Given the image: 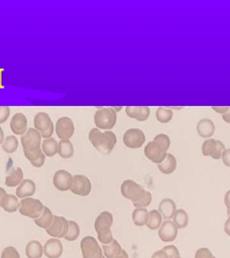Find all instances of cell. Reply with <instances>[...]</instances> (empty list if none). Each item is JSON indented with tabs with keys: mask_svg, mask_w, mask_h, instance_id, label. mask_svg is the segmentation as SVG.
I'll list each match as a JSON object with an SVG mask.
<instances>
[{
	"mask_svg": "<svg viewBox=\"0 0 230 258\" xmlns=\"http://www.w3.org/2000/svg\"><path fill=\"white\" fill-rule=\"evenodd\" d=\"M152 203V195L150 192L146 191L145 196L142 200H140L137 203H134L133 205L136 209H146Z\"/></svg>",
	"mask_w": 230,
	"mask_h": 258,
	"instance_id": "obj_37",
	"label": "cell"
},
{
	"mask_svg": "<svg viewBox=\"0 0 230 258\" xmlns=\"http://www.w3.org/2000/svg\"><path fill=\"white\" fill-rule=\"evenodd\" d=\"M195 258H215L212 255V253L210 249L207 248H201L198 249L197 252L195 254Z\"/></svg>",
	"mask_w": 230,
	"mask_h": 258,
	"instance_id": "obj_41",
	"label": "cell"
},
{
	"mask_svg": "<svg viewBox=\"0 0 230 258\" xmlns=\"http://www.w3.org/2000/svg\"><path fill=\"white\" fill-rule=\"evenodd\" d=\"M21 144L23 147V151H27V152L41 151V134L34 127L28 128L26 133L21 136Z\"/></svg>",
	"mask_w": 230,
	"mask_h": 258,
	"instance_id": "obj_7",
	"label": "cell"
},
{
	"mask_svg": "<svg viewBox=\"0 0 230 258\" xmlns=\"http://www.w3.org/2000/svg\"><path fill=\"white\" fill-rule=\"evenodd\" d=\"M70 190L72 193L79 197H87L92 191V182L87 176L75 175L73 176Z\"/></svg>",
	"mask_w": 230,
	"mask_h": 258,
	"instance_id": "obj_10",
	"label": "cell"
},
{
	"mask_svg": "<svg viewBox=\"0 0 230 258\" xmlns=\"http://www.w3.org/2000/svg\"><path fill=\"white\" fill-rule=\"evenodd\" d=\"M215 147H216V140L214 139H208L204 141V144L202 146V153L205 157L213 155L215 153Z\"/></svg>",
	"mask_w": 230,
	"mask_h": 258,
	"instance_id": "obj_36",
	"label": "cell"
},
{
	"mask_svg": "<svg viewBox=\"0 0 230 258\" xmlns=\"http://www.w3.org/2000/svg\"><path fill=\"white\" fill-rule=\"evenodd\" d=\"M121 193L123 197L130 200L132 203H137L145 196V188L133 180H125L121 185Z\"/></svg>",
	"mask_w": 230,
	"mask_h": 258,
	"instance_id": "obj_6",
	"label": "cell"
},
{
	"mask_svg": "<svg viewBox=\"0 0 230 258\" xmlns=\"http://www.w3.org/2000/svg\"><path fill=\"white\" fill-rule=\"evenodd\" d=\"M18 206L19 202L18 197L9 194H6L1 202V208L8 213H15L18 210Z\"/></svg>",
	"mask_w": 230,
	"mask_h": 258,
	"instance_id": "obj_27",
	"label": "cell"
},
{
	"mask_svg": "<svg viewBox=\"0 0 230 258\" xmlns=\"http://www.w3.org/2000/svg\"><path fill=\"white\" fill-rule=\"evenodd\" d=\"M174 116V112L169 108L159 107L156 110V119L160 123H168Z\"/></svg>",
	"mask_w": 230,
	"mask_h": 258,
	"instance_id": "obj_34",
	"label": "cell"
},
{
	"mask_svg": "<svg viewBox=\"0 0 230 258\" xmlns=\"http://www.w3.org/2000/svg\"><path fill=\"white\" fill-rule=\"evenodd\" d=\"M89 141L98 152L103 154H109L117 145L118 139L111 131L101 132L99 129L95 127L89 133Z\"/></svg>",
	"mask_w": 230,
	"mask_h": 258,
	"instance_id": "obj_1",
	"label": "cell"
},
{
	"mask_svg": "<svg viewBox=\"0 0 230 258\" xmlns=\"http://www.w3.org/2000/svg\"><path fill=\"white\" fill-rule=\"evenodd\" d=\"M74 123L71 118L63 116L55 124V132L60 140H70L74 136Z\"/></svg>",
	"mask_w": 230,
	"mask_h": 258,
	"instance_id": "obj_13",
	"label": "cell"
},
{
	"mask_svg": "<svg viewBox=\"0 0 230 258\" xmlns=\"http://www.w3.org/2000/svg\"><path fill=\"white\" fill-rule=\"evenodd\" d=\"M176 210H177L176 204L171 199L165 198V199H163L159 203V214H161V216L165 220H169L170 219H172Z\"/></svg>",
	"mask_w": 230,
	"mask_h": 258,
	"instance_id": "obj_21",
	"label": "cell"
},
{
	"mask_svg": "<svg viewBox=\"0 0 230 258\" xmlns=\"http://www.w3.org/2000/svg\"><path fill=\"white\" fill-rule=\"evenodd\" d=\"M25 254L28 258H41L43 255V247L39 241H30L25 247Z\"/></svg>",
	"mask_w": 230,
	"mask_h": 258,
	"instance_id": "obj_24",
	"label": "cell"
},
{
	"mask_svg": "<svg viewBox=\"0 0 230 258\" xmlns=\"http://www.w3.org/2000/svg\"><path fill=\"white\" fill-rule=\"evenodd\" d=\"M212 109L219 114H223L229 111V107H212Z\"/></svg>",
	"mask_w": 230,
	"mask_h": 258,
	"instance_id": "obj_47",
	"label": "cell"
},
{
	"mask_svg": "<svg viewBox=\"0 0 230 258\" xmlns=\"http://www.w3.org/2000/svg\"><path fill=\"white\" fill-rule=\"evenodd\" d=\"M53 216L54 215L52 214L50 209L47 208V207H44L43 211L40 215V217L35 220V224L39 227L46 230L53 222Z\"/></svg>",
	"mask_w": 230,
	"mask_h": 258,
	"instance_id": "obj_28",
	"label": "cell"
},
{
	"mask_svg": "<svg viewBox=\"0 0 230 258\" xmlns=\"http://www.w3.org/2000/svg\"><path fill=\"white\" fill-rule=\"evenodd\" d=\"M221 159L223 161V164L229 167L230 166V150L225 149L223 151V153H221Z\"/></svg>",
	"mask_w": 230,
	"mask_h": 258,
	"instance_id": "obj_45",
	"label": "cell"
},
{
	"mask_svg": "<svg viewBox=\"0 0 230 258\" xmlns=\"http://www.w3.org/2000/svg\"><path fill=\"white\" fill-rule=\"evenodd\" d=\"M102 258H105V257H104V256H103H103H102Z\"/></svg>",
	"mask_w": 230,
	"mask_h": 258,
	"instance_id": "obj_54",
	"label": "cell"
},
{
	"mask_svg": "<svg viewBox=\"0 0 230 258\" xmlns=\"http://www.w3.org/2000/svg\"><path fill=\"white\" fill-rule=\"evenodd\" d=\"M161 221H162V216L159 214V212L158 210H151L149 212V219L146 226H148V229L153 231L158 230L161 225Z\"/></svg>",
	"mask_w": 230,
	"mask_h": 258,
	"instance_id": "obj_32",
	"label": "cell"
},
{
	"mask_svg": "<svg viewBox=\"0 0 230 258\" xmlns=\"http://www.w3.org/2000/svg\"><path fill=\"white\" fill-rule=\"evenodd\" d=\"M115 258H129V255H128V253L125 251V250H122L121 253L118 255V256H116Z\"/></svg>",
	"mask_w": 230,
	"mask_h": 258,
	"instance_id": "obj_50",
	"label": "cell"
},
{
	"mask_svg": "<svg viewBox=\"0 0 230 258\" xmlns=\"http://www.w3.org/2000/svg\"><path fill=\"white\" fill-rule=\"evenodd\" d=\"M153 141L158 142L159 145H161L166 151H168L171 146V140L169 138L168 135H165V134H159V135H156Z\"/></svg>",
	"mask_w": 230,
	"mask_h": 258,
	"instance_id": "obj_38",
	"label": "cell"
},
{
	"mask_svg": "<svg viewBox=\"0 0 230 258\" xmlns=\"http://www.w3.org/2000/svg\"><path fill=\"white\" fill-rule=\"evenodd\" d=\"M68 225H69V227H68V232L63 238H65L66 240L70 241V242L75 241L77 238H79L80 234V226L74 220H69Z\"/></svg>",
	"mask_w": 230,
	"mask_h": 258,
	"instance_id": "obj_35",
	"label": "cell"
},
{
	"mask_svg": "<svg viewBox=\"0 0 230 258\" xmlns=\"http://www.w3.org/2000/svg\"><path fill=\"white\" fill-rule=\"evenodd\" d=\"M41 152L47 157H53L58 153V142L55 139H45L41 142Z\"/></svg>",
	"mask_w": 230,
	"mask_h": 258,
	"instance_id": "obj_26",
	"label": "cell"
},
{
	"mask_svg": "<svg viewBox=\"0 0 230 258\" xmlns=\"http://www.w3.org/2000/svg\"><path fill=\"white\" fill-rule=\"evenodd\" d=\"M177 226L171 220H165L160 226L159 230V237L160 240L165 243L174 242L178 236Z\"/></svg>",
	"mask_w": 230,
	"mask_h": 258,
	"instance_id": "obj_15",
	"label": "cell"
},
{
	"mask_svg": "<svg viewBox=\"0 0 230 258\" xmlns=\"http://www.w3.org/2000/svg\"><path fill=\"white\" fill-rule=\"evenodd\" d=\"M174 258H182V257H180V256H177V257H174Z\"/></svg>",
	"mask_w": 230,
	"mask_h": 258,
	"instance_id": "obj_53",
	"label": "cell"
},
{
	"mask_svg": "<svg viewBox=\"0 0 230 258\" xmlns=\"http://www.w3.org/2000/svg\"><path fill=\"white\" fill-rule=\"evenodd\" d=\"M152 258H170L169 257L168 254L165 252L164 249H160V250H157L156 252L153 253L152 255Z\"/></svg>",
	"mask_w": 230,
	"mask_h": 258,
	"instance_id": "obj_46",
	"label": "cell"
},
{
	"mask_svg": "<svg viewBox=\"0 0 230 258\" xmlns=\"http://www.w3.org/2000/svg\"><path fill=\"white\" fill-rule=\"evenodd\" d=\"M225 150V146L221 141H216V147H215V153H213L211 158L213 159H220L221 157V153H223Z\"/></svg>",
	"mask_w": 230,
	"mask_h": 258,
	"instance_id": "obj_40",
	"label": "cell"
},
{
	"mask_svg": "<svg viewBox=\"0 0 230 258\" xmlns=\"http://www.w3.org/2000/svg\"><path fill=\"white\" fill-rule=\"evenodd\" d=\"M34 128L41 134V138L49 139L52 137L54 126L50 116L45 112H38L34 117Z\"/></svg>",
	"mask_w": 230,
	"mask_h": 258,
	"instance_id": "obj_5",
	"label": "cell"
},
{
	"mask_svg": "<svg viewBox=\"0 0 230 258\" xmlns=\"http://www.w3.org/2000/svg\"><path fill=\"white\" fill-rule=\"evenodd\" d=\"M125 147L130 149H138L143 146L146 141V136L142 130L139 128L128 129L123 137Z\"/></svg>",
	"mask_w": 230,
	"mask_h": 258,
	"instance_id": "obj_9",
	"label": "cell"
},
{
	"mask_svg": "<svg viewBox=\"0 0 230 258\" xmlns=\"http://www.w3.org/2000/svg\"><path fill=\"white\" fill-rule=\"evenodd\" d=\"M158 168L161 173L165 175L174 173L177 168V159L171 153H166L165 159L158 164Z\"/></svg>",
	"mask_w": 230,
	"mask_h": 258,
	"instance_id": "obj_22",
	"label": "cell"
},
{
	"mask_svg": "<svg viewBox=\"0 0 230 258\" xmlns=\"http://www.w3.org/2000/svg\"><path fill=\"white\" fill-rule=\"evenodd\" d=\"M0 258H21L20 254L15 247L8 246L4 249Z\"/></svg>",
	"mask_w": 230,
	"mask_h": 258,
	"instance_id": "obj_39",
	"label": "cell"
},
{
	"mask_svg": "<svg viewBox=\"0 0 230 258\" xmlns=\"http://www.w3.org/2000/svg\"><path fill=\"white\" fill-rule=\"evenodd\" d=\"M6 194H7L6 193V191L3 188L0 187V207H1V202H2V200H3Z\"/></svg>",
	"mask_w": 230,
	"mask_h": 258,
	"instance_id": "obj_51",
	"label": "cell"
},
{
	"mask_svg": "<svg viewBox=\"0 0 230 258\" xmlns=\"http://www.w3.org/2000/svg\"><path fill=\"white\" fill-rule=\"evenodd\" d=\"M167 151L156 141L148 142L144 148V154L150 161L154 164H159L165 159Z\"/></svg>",
	"mask_w": 230,
	"mask_h": 258,
	"instance_id": "obj_11",
	"label": "cell"
},
{
	"mask_svg": "<svg viewBox=\"0 0 230 258\" xmlns=\"http://www.w3.org/2000/svg\"><path fill=\"white\" fill-rule=\"evenodd\" d=\"M45 159H46V156L43 153H41L38 159L35 160V161L30 162V164H32L34 167L40 168L44 165Z\"/></svg>",
	"mask_w": 230,
	"mask_h": 258,
	"instance_id": "obj_44",
	"label": "cell"
},
{
	"mask_svg": "<svg viewBox=\"0 0 230 258\" xmlns=\"http://www.w3.org/2000/svg\"><path fill=\"white\" fill-rule=\"evenodd\" d=\"M83 258H102L103 250L97 243V239L92 236H87L80 242Z\"/></svg>",
	"mask_w": 230,
	"mask_h": 258,
	"instance_id": "obj_8",
	"label": "cell"
},
{
	"mask_svg": "<svg viewBox=\"0 0 230 258\" xmlns=\"http://www.w3.org/2000/svg\"><path fill=\"white\" fill-rule=\"evenodd\" d=\"M172 219V222L177 226L178 229L186 228L189 223V216L184 209H177Z\"/></svg>",
	"mask_w": 230,
	"mask_h": 258,
	"instance_id": "obj_31",
	"label": "cell"
},
{
	"mask_svg": "<svg viewBox=\"0 0 230 258\" xmlns=\"http://www.w3.org/2000/svg\"><path fill=\"white\" fill-rule=\"evenodd\" d=\"M122 250L123 249L120 246V244L115 239H113L112 242L109 244L103 245V252L105 255L104 256L105 258H115L121 253Z\"/></svg>",
	"mask_w": 230,
	"mask_h": 258,
	"instance_id": "obj_30",
	"label": "cell"
},
{
	"mask_svg": "<svg viewBox=\"0 0 230 258\" xmlns=\"http://www.w3.org/2000/svg\"><path fill=\"white\" fill-rule=\"evenodd\" d=\"M58 154L62 159H70L74 154V145L70 140H61L58 143Z\"/></svg>",
	"mask_w": 230,
	"mask_h": 258,
	"instance_id": "obj_25",
	"label": "cell"
},
{
	"mask_svg": "<svg viewBox=\"0 0 230 258\" xmlns=\"http://www.w3.org/2000/svg\"><path fill=\"white\" fill-rule=\"evenodd\" d=\"M113 109L115 110L116 112L119 111V110H121L122 107H118V108H116V107H113Z\"/></svg>",
	"mask_w": 230,
	"mask_h": 258,
	"instance_id": "obj_52",
	"label": "cell"
},
{
	"mask_svg": "<svg viewBox=\"0 0 230 258\" xmlns=\"http://www.w3.org/2000/svg\"><path fill=\"white\" fill-rule=\"evenodd\" d=\"M36 185L31 179H24V181L18 185L16 189V197L20 199H24L32 197L36 193Z\"/></svg>",
	"mask_w": 230,
	"mask_h": 258,
	"instance_id": "obj_18",
	"label": "cell"
},
{
	"mask_svg": "<svg viewBox=\"0 0 230 258\" xmlns=\"http://www.w3.org/2000/svg\"><path fill=\"white\" fill-rule=\"evenodd\" d=\"M4 141H5V133L1 126H0V145L3 144Z\"/></svg>",
	"mask_w": 230,
	"mask_h": 258,
	"instance_id": "obj_49",
	"label": "cell"
},
{
	"mask_svg": "<svg viewBox=\"0 0 230 258\" xmlns=\"http://www.w3.org/2000/svg\"><path fill=\"white\" fill-rule=\"evenodd\" d=\"M149 219V212L146 209H136L132 213V220L136 226H146Z\"/></svg>",
	"mask_w": 230,
	"mask_h": 258,
	"instance_id": "obj_29",
	"label": "cell"
},
{
	"mask_svg": "<svg viewBox=\"0 0 230 258\" xmlns=\"http://www.w3.org/2000/svg\"><path fill=\"white\" fill-rule=\"evenodd\" d=\"M118 114L113 108H99L94 114V123L97 128L109 130L117 123Z\"/></svg>",
	"mask_w": 230,
	"mask_h": 258,
	"instance_id": "obj_3",
	"label": "cell"
},
{
	"mask_svg": "<svg viewBox=\"0 0 230 258\" xmlns=\"http://www.w3.org/2000/svg\"><path fill=\"white\" fill-rule=\"evenodd\" d=\"M222 115V119L223 120H225L227 123H229L230 122V113L229 112H227V113H225V114H221Z\"/></svg>",
	"mask_w": 230,
	"mask_h": 258,
	"instance_id": "obj_48",
	"label": "cell"
},
{
	"mask_svg": "<svg viewBox=\"0 0 230 258\" xmlns=\"http://www.w3.org/2000/svg\"><path fill=\"white\" fill-rule=\"evenodd\" d=\"M165 252L167 253L170 258L177 257L180 256V251L178 249L177 247L174 245H168V246H165L163 248Z\"/></svg>",
	"mask_w": 230,
	"mask_h": 258,
	"instance_id": "obj_43",
	"label": "cell"
},
{
	"mask_svg": "<svg viewBox=\"0 0 230 258\" xmlns=\"http://www.w3.org/2000/svg\"><path fill=\"white\" fill-rule=\"evenodd\" d=\"M73 176L65 170H57L53 177V186L60 191L70 190Z\"/></svg>",
	"mask_w": 230,
	"mask_h": 258,
	"instance_id": "obj_14",
	"label": "cell"
},
{
	"mask_svg": "<svg viewBox=\"0 0 230 258\" xmlns=\"http://www.w3.org/2000/svg\"><path fill=\"white\" fill-rule=\"evenodd\" d=\"M44 206L41 203V201L35 199L32 197H28L21 200L18 206V211L22 215L25 217L31 218L36 220L40 217L41 213L43 211Z\"/></svg>",
	"mask_w": 230,
	"mask_h": 258,
	"instance_id": "obj_4",
	"label": "cell"
},
{
	"mask_svg": "<svg viewBox=\"0 0 230 258\" xmlns=\"http://www.w3.org/2000/svg\"><path fill=\"white\" fill-rule=\"evenodd\" d=\"M10 127L12 132L16 135H24L28 130V120L25 114L23 113H16L12 116Z\"/></svg>",
	"mask_w": 230,
	"mask_h": 258,
	"instance_id": "obj_16",
	"label": "cell"
},
{
	"mask_svg": "<svg viewBox=\"0 0 230 258\" xmlns=\"http://www.w3.org/2000/svg\"><path fill=\"white\" fill-rule=\"evenodd\" d=\"M197 131L202 138H210L215 133V124L210 119H202L197 125Z\"/></svg>",
	"mask_w": 230,
	"mask_h": 258,
	"instance_id": "obj_19",
	"label": "cell"
},
{
	"mask_svg": "<svg viewBox=\"0 0 230 258\" xmlns=\"http://www.w3.org/2000/svg\"><path fill=\"white\" fill-rule=\"evenodd\" d=\"M112 225V214L108 211L102 212L95 220L94 227L97 238L103 244H109L113 241L112 232L110 231Z\"/></svg>",
	"mask_w": 230,
	"mask_h": 258,
	"instance_id": "obj_2",
	"label": "cell"
},
{
	"mask_svg": "<svg viewBox=\"0 0 230 258\" xmlns=\"http://www.w3.org/2000/svg\"><path fill=\"white\" fill-rule=\"evenodd\" d=\"M11 115V109L9 107H0V124H3L8 120Z\"/></svg>",
	"mask_w": 230,
	"mask_h": 258,
	"instance_id": "obj_42",
	"label": "cell"
},
{
	"mask_svg": "<svg viewBox=\"0 0 230 258\" xmlns=\"http://www.w3.org/2000/svg\"><path fill=\"white\" fill-rule=\"evenodd\" d=\"M18 140L15 135H9L6 138H5L3 144H2V149L6 153H14L18 150Z\"/></svg>",
	"mask_w": 230,
	"mask_h": 258,
	"instance_id": "obj_33",
	"label": "cell"
},
{
	"mask_svg": "<svg viewBox=\"0 0 230 258\" xmlns=\"http://www.w3.org/2000/svg\"><path fill=\"white\" fill-rule=\"evenodd\" d=\"M126 114L130 118H133L138 121H144L150 115V108L149 107H127Z\"/></svg>",
	"mask_w": 230,
	"mask_h": 258,
	"instance_id": "obj_20",
	"label": "cell"
},
{
	"mask_svg": "<svg viewBox=\"0 0 230 258\" xmlns=\"http://www.w3.org/2000/svg\"><path fill=\"white\" fill-rule=\"evenodd\" d=\"M24 181V171L18 167L12 170L6 177V185L10 188H14Z\"/></svg>",
	"mask_w": 230,
	"mask_h": 258,
	"instance_id": "obj_23",
	"label": "cell"
},
{
	"mask_svg": "<svg viewBox=\"0 0 230 258\" xmlns=\"http://www.w3.org/2000/svg\"><path fill=\"white\" fill-rule=\"evenodd\" d=\"M43 253L47 258H60L63 253V245L58 238H51L45 243Z\"/></svg>",
	"mask_w": 230,
	"mask_h": 258,
	"instance_id": "obj_17",
	"label": "cell"
},
{
	"mask_svg": "<svg viewBox=\"0 0 230 258\" xmlns=\"http://www.w3.org/2000/svg\"><path fill=\"white\" fill-rule=\"evenodd\" d=\"M68 227L69 225L67 219L62 216H53V222L46 229V232L52 238H64L68 232Z\"/></svg>",
	"mask_w": 230,
	"mask_h": 258,
	"instance_id": "obj_12",
	"label": "cell"
}]
</instances>
